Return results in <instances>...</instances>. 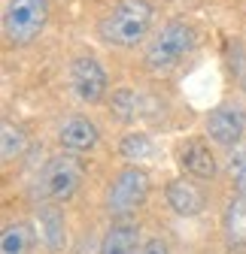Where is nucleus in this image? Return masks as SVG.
Listing matches in <instances>:
<instances>
[{
	"label": "nucleus",
	"mask_w": 246,
	"mask_h": 254,
	"mask_svg": "<svg viewBox=\"0 0 246 254\" xmlns=\"http://www.w3.org/2000/svg\"><path fill=\"white\" fill-rule=\"evenodd\" d=\"M222 230H225V242L231 248H246V197H234L225 209L222 218Z\"/></svg>",
	"instance_id": "nucleus-13"
},
{
	"label": "nucleus",
	"mask_w": 246,
	"mask_h": 254,
	"mask_svg": "<svg viewBox=\"0 0 246 254\" xmlns=\"http://www.w3.org/2000/svg\"><path fill=\"white\" fill-rule=\"evenodd\" d=\"M243 91H246V73H243Z\"/></svg>",
	"instance_id": "nucleus-20"
},
{
	"label": "nucleus",
	"mask_w": 246,
	"mask_h": 254,
	"mask_svg": "<svg viewBox=\"0 0 246 254\" xmlns=\"http://www.w3.org/2000/svg\"><path fill=\"white\" fill-rule=\"evenodd\" d=\"M137 254H170L167 251V245L161 242V239H149V242H143L140 245V251Z\"/></svg>",
	"instance_id": "nucleus-19"
},
{
	"label": "nucleus",
	"mask_w": 246,
	"mask_h": 254,
	"mask_svg": "<svg viewBox=\"0 0 246 254\" xmlns=\"http://www.w3.org/2000/svg\"><path fill=\"white\" fill-rule=\"evenodd\" d=\"M37 227H40V239L46 242L49 251H64V245H67V221H64V212L58 209V203L37 206Z\"/></svg>",
	"instance_id": "nucleus-11"
},
{
	"label": "nucleus",
	"mask_w": 246,
	"mask_h": 254,
	"mask_svg": "<svg viewBox=\"0 0 246 254\" xmlns=\"http://www.w3.org/2000/svg\"><path fill=\"white\" fill-rule=\"evenodd\" d=\"M164 197H167V206L182 215V218H192V215H201L204 206H207V194L189 179H173L164 190Z\"/></svg>",
	"instance_id": "nucleus-9"
},
{
	"label": "nucleus",
	"mask_w": 246,
	"mask_h": 254,
	"mask_svg": "<svg viewBox=\"0 0 246 254\" xmlns=\"http://www.w3.org/2000/svg\"><path fill=\"white\" fill-rule=\"evenodd\" d=\"M231 179H234L237 194L246 197V148H240V151L231 154Z\"/></svg>",
	"instance_id": "nucleus-18"
},
{
	"label": "nucleus",
	"mask_w": 246,
	"mask_h": 254,
	"mask_svg": "<svg viewBox=\"0 0 246 254\" xmlns=\"http://www.w3.org/2000/svg\"><path fill=\"white\" fill-rule=\"evenodd\" d=\"M149 197V176L140 167H125L122 173H116L110 190H107V212L116 221L131 218Z\"/></svg>",
	"instance_id": "nucleus-5"
},
{
	"label": "nucleus",
	"mask_w": 246,
	"mask_h": 254,
	"mask_svg": "<svg viewBox=\"0 0 246 254\" xmlns=\"http://www.w3.org/2000/svg\"><path fill=\"white\" fill-rule=\"evenodd\" d=\"M24 130L18 124H12V121H3V133H0V154H3V161L9 164V161H15V157H21V151H24Z\"/></svg>",
	"instance_id": "nucleus-16"
},
{
	"label": "nucleus",
	"mask_w": 246,
	"mask_h": 254,
	"mask_svg": "<svg viewBox=\"0 0 246 254\" xmlns=\"http://www.w3.org/2000/svg\"><path fill=\"white\" fill-rule=\"evenodd\" d=\"M140 251V227L131 221H116L101 239V254H137Z\"/></svg>",
	"instance_id": "nucleus-12"
},
{
	"label": "nucleus",
	"mask_w": 246,
	"mask_h": 254,
	"mask_svg": "<svg viewBox=\"0 0 246 254\" xmlns=\"http://www.w3.org/2000/svg\"><path fill=\"white\" fill-rule=\"evenodd\" d=\"M110 109L119 121H134L140 115V97H137V91L131 88H119L113 94V100H110Z\"/></svg>",
	"instance_id": "nucleus-15"
},
{
	"label": "nucleus",
	"mask_w": 246,
	"mask_h": 254,
	"mask_svg": "<svg viewBox=\"0 0 246 254\" xmlns=\"http://www.w3.org/2000/svg\"><path fill=\"white\" fill-rule=\"evenodd\" d=\"M176 161L192 179L204 182V179L216 176V154H213V148L204 139H186L176 151Z\"/></svg>",
	"instance_id": "nucleus-8"
},
{
	"label": "nucleus",
	"mask_w": 246,
	"mask_h": 254,
	"mask_svg": "<svg viewBox=\"0 0 246 254\" xmlns=\"http://www.w3.org/2000/svg\"><path fill=\"white\" fill-rule=\"evenodd\" d=\"M85 179V164L73 151L52 154L37 176V190L46 203H67Z\"/></svg>",
	"instance_id": "nucleus-3"
},
{
	"label": "nucleus",
	"mask_w": 246,
	"mask_h": 254,
	"mask_svg": "<svg viewBox=\"0 0 246 254\" xmlns=\"http://www.w3.org/2000/svg\"><path fill=\"white\" fill-rule=\"evenodd\" d=\"M119 151H122V157H128V161H143V157H152L155 145H152V139L146 133H128L122 139Z\"/></svg>",
	"instance_id": "nucleus-17"
},
{
	"label": "nucleus",
	"mask_w": 246,
	"mask_h": 254,
	"mask_svg": "<svg viewBox=\"0 0 246 254\" xmlns=\"http://www.w3.org/2000/svg\"><path fill=\"white\" fill-rule=\"evenodd\" d=\"M49 21V0H9L3 12V34L12 46L34 43Z\"/></svg>",
	"instance_id": "nucleus-4"
},
{
	"label": "nucleus",
	"mask_w": 246,
	"mask_h": 254,
	"mask_svg": "<svg viewBox=\"0 0 246 254\" xmlns=\"http://www.w3.org/2000/svg\"><path fill=\"white\" fill-rule=\"evenodd\" d=\"M70 85L76 91V97L82 103H101L104 100V94H107V70L101 67V61L98 58H91V55H82L70 64Z\"/></svg>",
	"instance_id": "nucleus-6"
},
{
	"label": "nucleus",
	"mask_w": 246,
	"mask_h": 254,
	"mask_svg": "<svg viewBox=\"0 0 246 254\" xmlns=\"http://www.w3.org/2000/svg\"><path fill=\"white\" fill-rule=\"evenodd\" d=\"M98 139H101L98 124H95V121H88V118H82V115L67 118L64 124H61V130H58V142L64 145L67 151H73V154L91 151V148L98 145Z\"/></svg>",
	"instance_id": "nucleus-10"
},
{
	"label": "nucleus",
	"mask_w": 246,
	"mask_h": 254,
	"mask_svg": "<svg viewBox=\"0 0 246 254\" xmlns=\"http://www.w3.org/2000/svg\"><path fill=\"white\" fill-rule=\"evenodd\" d=\"M152 18H155V9L149 0H119L98 21V37L119 49H134L146 40Z\"/></svg>",
	"instance_id": "nucleus-1"
},
{
	"label": "nucleus",
	"mask_w": 246,
	"mask_h": 254,
	"mask_svg": "<svg viewBox=\"0 0 246 254\" xmlns=\"http://www.w3.org/2000/svg\"><path fill=\"white\" fill-rule=\"evenodd\" d=\"M34 251V227L27 221H12L0 233V254H30Z\"/></svg>",
	"instance_id": "nucleus-14"
},
{
	"label": "nucleus",
	"mask_w": 246,
	"mask_h": 254,
	"mask_svg": "<svg viewBox=\"0 0 246 254\" xmlns=\"http://www.w3.org/2000/svg\"><path fill=\"white\" fill-rule=\"evenodd\" d=\"M195 49V27L186 21H167L155 37L146 46V67L152 73H170L173 67H179Z\"/></svg>",
	"instance_id": "nucleus-2"
},
{
	"label": "nucleus",
	"mask_w": 246,
	"mask_h": 254,
	"mask_svg": "<svg viewBox=\"0 0 246 254\" xmlns=\"http://www.w3.org/2000/svg\"><path fill=\"white\" fill-rule=\"evenodd\" d=\"M243 130H246V112H243V106H237V103H219L216 109H210V115H207V136L216 145H225V148L237 145L240 136H243Z\"/></svg>",
	"instance_id": "nucleus-7"
}]
</instances>
